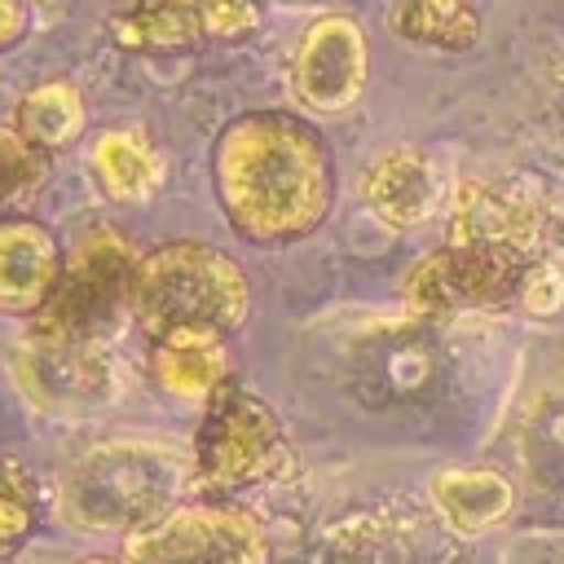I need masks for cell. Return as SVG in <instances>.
Returning a JSON list of instances; mask_svg holds the SVG:
<instances>
[{
  "label": "cell",
  "instance_id": "52a82bcc",
  "mask_svg": "<svg viewBox=\"0 0 564 564\" xmlns=\"http://www.w3.org/2000/svg\"><path fill=\"white\" fill-rule=\"evenodd\" d=\"M264 529L229 502H185L128 533L123 564H264Z\"/></svg>",
  "mask_w": 564,
  "mask_h": 564
},
{
  "label": "cell",
  "instance_id": "ac0fdd59",
  "mask_svg": "<svg viewBox=\"0 0 564 564\" xmlns=\"http://www.w3.org/2000/svg\"><path fill=\"white\" fill-rule=\"evenodd\" d=\"M44 176H48V154L31 145L18 128H0V212L31 203Z\"/></svg>",
  "mask_w": 564,
  "mask_h": 564
},
{
  "label": "cell",
  "instance_id": "30bf717a",
  "mask_svg": "<svg viewBox=\"0 0 564 564\" xmlns=\"http://www.w3.org/2000/svg\"><path fill=\"white\" fill-rule=\"evenodd\" d=\"M62 278L57 238L31 216H0V313L35 317Z\"/></svg>",
  "mask_w": 564,
  "mask_h": 564
},
{
  "label": "cell",
  "instance_id": "6da1fadb",
  "mask_svg": "<svg viewBox=\"0 0 564 564\" xmlns=\"http://www.w3.org/2000/svg\"><path fill=\"white\" fill-rule=\"evenodd\" d=\"M216 194L238 238L273 247L313 234L335 194L330 150L313 123L256 110L234 119L216 141Z\"/></svg>",
  "mask_w": 564,
  "mask_h": 564
},
{
  "label": "cell",
  "instance_id": "277c9868",
  "mask_svg": "<svg viewBox=\"0 0 564 564\" xmlns=\"http://www.w3.org/2000/svg\"><path fill=\"white\" fill-rule=\"evenodd\" d=\"M137 247L119 229H93L79 238L48 304L35 313L31 335L48 344L101 348L123 317H132V282H137Z\"/></svg>",
  "mask_w": 564,
  "mask_h": 564
},
{
  "label": "cell",
  "instance_id": "8fae6325",
  "mask_svg": "<svg viewBox=\"0 0 564 564\" xmlns=\"http://www.w3.org/2000/svg\"><path fill=\"white\" fill-rule=\"evenodd\" d=\"M441 172L427 154L401 145V150H388L383 159H375L361 176V198L366 207L397 225V229H410V225H423L436 207H441Z\"/></svg>",
  "mask_w": 564,
  "mask_h": 564
},
{
  "label": "cell",
  "instance_id": "ffe728a7",
  "mask_svg": "<svg viewBox=\"0 0 564 564\" xmlns=\"http://www.w3.org/2000/svg\"><path fill=\"white\" fill-rule=\"evenodd\" d=\"M26 31V0H0V48Z\"/></svg>",
  "mask_w": 564,
  "mask_h": 564
},
{
  "label": "cell",
  "instance_id": "e0dca14e",
  "mask_svg": "<svg viewBox=\"0 0 564 564\" xmlns=\"http://www.w3.org/2000/svg\"><path fill=\"white\" fill-rule=\"evenodd\" d=\"M397 31L414 44L458 53L480 35V9L476 0H401Z\"/></svg>",
  "mask_w": 564,
  "mask_h": 564
},
{
  "label": "cell",
  "instance_id": "7a4b0ae2",
  "mask_svg": "<svg viewBox=\"0 0 564 564\" xmlns=\"http://www.w3.org/2000/svg\"><path fill=\"white\" fill-rule=\"evenodd\" d=\"M189 480L194 463L181 458L172 445L106 441L70 467L62 511L84 533H137L167 516Z\"/></svg>",
  "mask_w": 564,
  "mask_h": 564
},
{
  "label": "cell",
  "instance_id": "9a60e30c",
  "mask_svg": "<svg viewBox=\"0 0 564 564\" xmlns=\"http://www.w3.org/2000/svg\"><path fill=\"white\" fill-rule=\"evenodd\" d=\"M93 172L115 203H141L163 181L159 154L137 132H101L93 145Z\"/></svg>",
  "mask_w": 564,
  "mask_h": 564
},
{
  "label": "cell",
  "instance_id": "8992f818",
  "mask_svg": "<svg viewBox=\"0 0 564 564\" xmlns=\"http://www.w3.org/2000/svg\"><path fill=\"white\" fill-rule=\"evenodd\" d=\"M194 485L242 489L278 476L291 463V445L273 410L247 388H220L207 401V419L194 436Z\"/></svg>",
  "mask_w": 564,
  "mask_h": 564
},
{
  "label": "cell",
  "instance_id": "2e32d148",
  "mask_svg": "<svg viewBox=\"0 0 564 564\" xmlns=\"http://www.w3.org/2000/svg\"><path fill=\"white\" fill-rule=\"evenodd\" d=\"M13 128L31 145H40L44 154L79 141V132H84V97H79V88L66 84V79H44V84L26 88L22 101H18V123Z\"/></svg>",
  "mask_w": 564,
  "mask_h": 564
},
{
  "label": "cell",
  "instance_id": "d6986e66",
  "mask_svg": "<svg viewBox=\"0 0 564 564\" xmlns=\"http://www.w3.org/2000/svg\"><path fill=\"white\" fill-rule=\"evenodd\" d=\"M35 529V489L18 463H0V560L13 555Z\"/></svg>",
  "mask_w": 564,
  "mask_h": 564
},
{
  "label": "cell",
  "instance_id": "9c48e42d",
  "mask_svg": "<svg viewBox=\"0 0 564 564\" xmlns=\"http://www.w3.org/2000/svg\"><path fill=\"white\" fill-rule=\"evenodd\" d=\"M366 70H370V48L366 35L352 18H317L300 48H295V97L322 115H339L348 110L361 88H366Z\"/></svg>",
  "mask_w": 564,
  "mask_h": 564
},
{
  "label": "cell",
  "instance_id": "5b68a950",
  "mask_svg": "<svg viewBox=\"0 0 564 564\" xmlns=\"http://www.w3.org/2000/svg\"><path fill=\"white\" fill-rule=\"evenodd\" d=\"M538 264L546 260L516 242H445L405 273V300L419 313L436 317L507 308L511 300H524V286L538 273Z\"/></svg>",
  "mask_w": 564,
  "mask_h": 564
},
{
  "label": "cell",
  "instance_id": "4fadbf2b",
  "mask_svg": "<svg viewBox=\"0 0 564 564\" xmlns=\"http://www.w3.org/2000/svg\"><path fill=\"white\" fill-rule=\"evenodd\" d=\"M511 485L489 467H445L432 476V502L458 533H485L507 520Z\"/></svg>",
  "mask_w": 564,
  "mask_h": 564
},
{
  "label": "cell",
  "instance_id": "3957f363",
  "mask_svg": "<svg viewBox=\"0 0 564 564\" xmlns=\"http://www.w3.org/2000/svg\"><path fill=\"white\" fill-rule=\"evenodd\" d=\"M251 291L242 269L207 242H163L137 264L132 317L159 344L176 330L229 335L242 326Z\"/></svg>",
  "mask_w": 564,
  "mask_h": 564
},
{
  "label": "cell",
  "instance_id": "7c38bea8",
  "mask_svg": "<svg viewBox=\"0 0 564 564\" xmlns=\"http://www.w3.org/2000/svg\"><path fill=\"white\" fill-rule=\"evenodd\" d=\"M22 379L35 397L62 405V401H88L106 388V361L101 348L79 344H48L31 335V348L22 357Z\"/></svg>",
  "mask_w": 564,
  "mask_h": 564
},
{
  "label": "cell",
  "instance_id": "5bb4252c",
  "mask_svg": "<svg viewBox=\"0 0 564 564\" xmlns=\"http://www.w3.org/2000/svg\"><path fill=\"white\" fill-rule=\"evenodd\" d=\"M225 335L176 330L154 348V375L167 392L185 401H212L225 388Z\"/></svg>",
  "mask_w": 564,
  "mask_h": 564
},
{
  "label": "cell",
  "instance_id": "ba28073f",
  "mask_svg": "<svg viewBox=\"0 0 564 564\" xmlns=\"http://www.w3.org/2000/svg\"><path fill=\"white\" fill-rule=\"evenodd\" d=\"M260 0H132L110 22L128 48H194L207 40H238L256 31Z\"/></svg>",
  "mask_w": 564,
  "mask_h": 564
},
{
  "label": "cell",
  "instance_id": "44dd1931",
  "mask_svg": "<svg viewBox=\"0 0 564 564\" xmlns=\"http://www.w3.org/2000/svg\"><path fill=\"white\" fill-rule=\"evenodd\" d=\"M75 564H123V560H106V555H88V560H75Z\"/></svg>",
  "mask_w": 564,
  "mask_h": 564
}]
</instances>
